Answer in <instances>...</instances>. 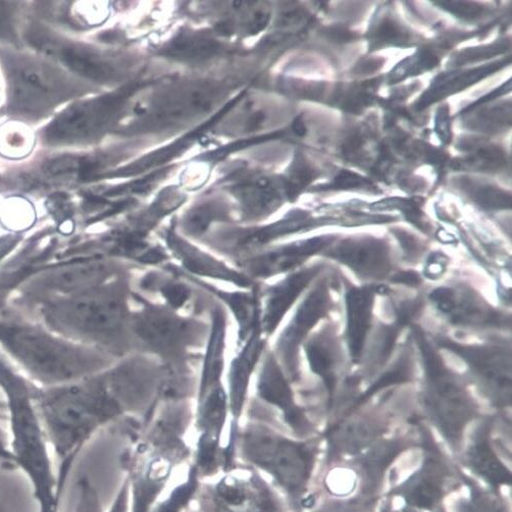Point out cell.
<instances>
[{
  "label": "cell",
  "mask_w": 512,
  "mask_h": 512,
  "mask_svg": "<svg viewBox=\"0 0 512 512\" xmlns=\"http://www.w3.org/2000/svg\"><path fill=\"white\" fill-rule=\"evenodd\" d=\"M10 104L21 115L39 116L62 104L74 90L53 65L21 55L5 56Z\"/></svg>",
  "instance_id": "6da1fadb"
},
{
  "label": "cell",
  "mask_w": 512,
  "mask_h": 512,
  "mask_svg": "<svg viewBox=\"0 0 512 512\" xmlns=\"http://www.w3.org/2000/svg\"><path fill=\"white\" fill-rule=\"evenodd\" d=\"M421 354L428 381V412L448 441L457 442L475 414L473 403L433 347L423 348Z\"/></svg>",
  "instance_id": "7a4b0ae2"
},
{
  "label": "cell",
  "mask_w": 512,
  "mask_h": 512,
  "mask_svg": "<svg viewBox=\"0 0 512 512\" xmlns=\"http://www.w3.org/2000/svg\"><path fill=\"white\" fill-rule=\"evenodd\" d=\"M48 317L60 329L93 336L114 334L123 320L122 304L111 294H82L50 305Z\"/></svg>",
  "instance_id": "3957f363"
},
{
  "label": "cell",
  "mask_w": 512,
  "mask_h": 512,
  "mask_svg": "<svg viewBox=\"0 0 512 512\" xmlns=\"http://www.w3.org/2000/svg\"><path fill=\"white\" fill-rule=\"evenodd\" d=\"M127 95L116 94L79 102L65 110L45 130L50 145H69L93 138L111 122Z\"/></svg>",
  "instance_id": "277c9868"
},
{
  "label": "cell",
  "mask_w": 512,
  "mask_h": 512,
  "mask_svg": "<svg viewBox=\"0 0 512 512\" xmlns=\"http://www.w3.org/2000/svg\"><path fill=\"white\" fill-rule=\"evenodd\" d=\"M264 448L256 449L262 453V465L269 468L282 485L288 490H300L311 473L313 455L302 445L277 439H266Z\"/></svg>",
  "instance_id": "5b68a950"
},
{
  "label": "cell",
  "mask_w": 512,
  "mask_h": 512,
  "mask_svg": "<svg viewBox=\"0 0 512 512\" xmlns=\"http://www.w3.org/2000/svg\"><path fill=\"white\" fill-rule=\"evenodd\" d=\"M328 256L363 278L382 279L391 267L387 244L375 238L344 240L330 250Z\"/></svg>",
  "instance_id": "8992f818"
},
{
  "label": "cell",
  "mask_w": 512,
  "mask_h": 512,
  "mask_svg": "<svg viewBox=\"0 0 512 512\" xmlns=\"http://www.w3.org/2000/svg\"><path fill=\"white\" fill-rule=\"evenodd\" d=\"M430 298L454 324L493 326L502 323L499 313L471 291L439 288L432 292Z\"/></svg>",
  "instance_id": "52a82bcc"
},
{
  "label": "cell",
  "mask_w": 512,
  "mask_h": 512,
  "mask_svg": "<svg viewBox=\"0 0 512 512\" xmlns=\"http://www.w3.org/2000/svg\"><path fill=\"white\" fill-rule=\"evenodd\" d=\"M10 341L24 362L40 374L57 378L71 375L70 357L53 341L25 332L14 333Z\"/></svg>",
  "instance_id": "ba28073f"
},
{
  "label": "cell",
  "mask_w": 512,
  "mask_h": 512,
  "mask_svg": "<svg viewBox=\"0 0 512 512\" xmlns=\"http://www.w3.org/2000/svg\"><path fill=\"white\" fill-rule=\"evenodd\" d=\"M440 345L456 353L473 370L501 392L510 394L511 361L510 355L498 348L460 345L450 340H440Z\"/></svg>",
  "instance_id": "9c48e42d"
},
{
  "label": "cell",
  "mask_w": 512,
  "mask_h": 512,
  "mask_svg": "<svg viewBox=\"0 0 512 512\" xmlns=\"http://www.w3.org/2000/svg\"><path fill=\"white\" fill-rule=\"evenodd\" d=\"M376 287H352L346 293L347 342L354 363L361 360L371 327Z\"/></svg>",
  "instance_id": "30bf717a"
},
{
  "label": "cell",
  "mask_w": 512,
  "mask_h": 512,
  "mask_svg": "<svg viewBox=\"0 0 512 512\" xmlns=\"http://www.w3.org/2000/svg\"><path fill=\"white\" fill-rule=\"evenodd\" d=\"M40 46L71 71L83 77L106 82L115 76L116 71L112 64L88 48L74 44L49 43L47 41H44Z\"/></svg>",
  "instance_id": "8fae6325"
},
{
  "label": "cell",
  "mask_w": 512,
  "mask_h": 512,
  "mask_svg": "<svg viewBox=\"0 0 512 512\" xmlns=\"http://www.w3.org/2000/svg\"><path fill=\"white\" fill-rule=\"evenodd\" d=\"M468 459L473 470L493 486L510 484V473L500 463L484 434L475 440L468 452Z\"/></svg>",
  "instance_id": "7c38bea8"
},
{
  "label": "cell",
  "mask_w": 512,
  "mask_h": 512,
  "mask_svg": "<svg viewBox=\"0 0 512 512\" xmlns=\"http://www.w3.org/2000/svg\"><path fill=\"white\" fill-rule=\"evenodd\" d=\"M331 299L328 286L322 283L305 300L296 317L295 324L291 329L289 338L291 342L298 343L300 339L309 332L330 309Z\"/></svg>",
  "instance_id": "4fadbf2b"
},
{
  "label": "cell",
  "mask_w": 512,
  "mask_h": 512,
  "mask_svg": "<svg viewBox=\"0 0 512 512\" xmlns=\"http://www.w3.org/2000/svg\"><path fill=\"white\" fill-rule=\"evenodd\" d=\"M313 371L322 377L329 392L332 394L336 385L335 350L329 340L324 337L314 340L306 348Z\"/></svg>",
  "instance_id": "5bb4252c"
},
{
  "label": "cell",
  "mask_w": 512,
  "mask_h": 512,
  "mask_svg": "<svg viewBox=\"0 0 512 512\" xmlns=\"http://www.w3.org/2000/svg\"><path fill=\"white\" fill-rule=\"evenodd\" d=\"M405 491L408 502L421 508H431L441 496L438 481L429 473L409 482Z\"/></svg>",
  "instance_id": "9a60e30c"
},
{
  "label": "cell",
  "mask_w": 512,
  "mask_h": 512,
  "mask_svg": "<svg viewBox=\"0 0 512 512\" xmlns=\"http://www.w3.org/2000/svg\"><path fill=\"white\" fill-rule=\"evenodd\" d=\"M464 187L473 200L484 209L500 210L511 206L510 196L500 189L472 181H467Z\"/></svg>",
  "instance_id": "2e32d148"
},
{
  "label": "cell",
  "mask_w": 512,
  "mask_h": 512,
  "mask_svg": "<svg viewBox=\"0 0 512 512\" xmlns=\"http://www.w3.org/2000/svg\"><path fill=\"white\" fill-rule=\"evenodd\" d=\"M412 377V367L405 358H402L395 367L385 373L371 388L358 400V403L366 401L378 391L394 384L408 382Z\"/></svg>",
  "instance_id": "e0dca14e"
},
{
  "label": "cell",
  "mask_w": 512,
  "mask_h": 512,
  "mask_svg": "<svg viewBox=\"0 0 512 512\" xmlns=\"http://www.w3.org/2000/svg\"><path fill=\"white\" fill-rule=\"evenodd\" d=\"M460 512H503L502 506L489 495L478 494Z\"/></svg>",
  "instance_id": "ac0fdd59"
},
{
  "label": "cell",
  "mask_w": 512,
  "mask_h": 512,
  "mask_svg": "<svg viewBox=\"0 0 512 512\" xmlns=\"http://www.w3.org/2000/svg\"><path fill=\"white\" fill-rule=\"evenodd\" d=\"M370 184L371 183L367 179L361 177L360 175H356L348 171H343L334 180V183L331 185V187L334 189H349L368 187Z\"/></svg>",
  "instance_id": "d6986e66"
},
{
  "label": "cell",
  "mask_w": 512,
  "mask_h": 512,
  "mask_svg": "<svg viewBox=\"0 0 512 512\" xmlns=\"http://www.w3.org/2000/svg\"><path fill=\"white\" fill-rule=\"evenodd\" d=\"M376 36L385 42L403 40L405 32L394 22L385 20L377 29Z\"/></svg>",
  "instance_id": "ffe728a7"
},
{
  "label": "cell",
  "mask_w": 512,
  "mask_h": 512,
  "mask_svg": "<svg viewBox=\"0 0 512 512\" xmlns=\"http://www.w3.org/2000/svg\"><path fill=\"white\" fill-rule=\"evenodd\" d=\"M444 5L449 6V11H457V14L460 16H476L480 12V7L475 8L471 3H443Z\"/></svg>",
  "instance_id": "44dd1931"
},
{
  "label": "cell",
  "mask_w": 512,
  "mask_h": 512,
  "mask_svg": "<svg viewBox=\"0 0 512 512\" xmlns=\"http://www.w3.org/2000/svg\"><path fill=\"white\" fill-rule=\"evenodd\" d=\"M394 283H401L408 286H418L421 283L419 274L415 272H401L392 279Z\"/></svg>",
  "instance_id": "7402d4cb"
},
{
  "label": "cell",
  "mask_w": 512,
  "mask_h": 512,
  "mask_svg": "<svg viewBox=\"0 0 512 512\" xmlns=\"http://www.w3.org/2000/svg\"><path fill=\"white\" fill-rule=\"evenodd\" d=\"M440 255L433 256V260H429V265L427 267V275L433 278V276H440L445 270V264L440 259Z\"/></svg>",
  "instance_id": "603a6c76"
},
{
  "label": "cell",
  "mask_w": 512,
  "mask_h": 512,
  "mask_svg": "<svg viewBox=\"0 0 512 512\" xmlns=\"http://www.w3.org/2000/svg\"><path fill=\"white\" fill-rule=\"evenodd\" d=\"M397 237H399V239L401 240L402 246L407 251V253H415L414 251L418 249L417 242L413 237L406 234L404 235L402 233H400L399 236Z\"/></svg>",
  "instance_id": "cb8c5ba5"
},
{
  "label": "cell",
  "mask_w": 512,
  "mask_h": 512,
  "mask_svg": "<svg viewBox=\"0 0 512 512\" xmlns=\"http://www.w3.org/2000/svg\"><path fill=\"white\" fill-rule=\"evenodd\" d=\"M10 11L7 4L0 2V32H4L9 26Z\"/></svg>",
  "instance_id": "d4e9b609"
},
{
  "label": "cell",
  "mask_w": 512,
  "mask_h": 512,
  "mask_svg": "<svg viewBox=\"0 0 512 512\" xmlns=\"http://www.w3.org/2000/svg\"><path fill=\"white\" fill-rule=\"evenodd\" d=\"M126 493L123 490L114 502L109 512H125Z\"/></svg>",
  "instance_id": "484cf974"
},
{
  "label": "cell",
  "mask_w": 512,
  "mask_h": 512,
  "mask_svg": "<svg viewBox=\"0 0 512 512\" xmlns=\"http://www.w3.org/2000/svg\"><path fill=\"white\" fill-rule=\"evenodd\" d=\"M329 35L333 39H337V40H341V41L349 40L350 38H352V35L349 33V31H346L344 29H337V28H335L332 31H329Z\"/></svg>",
  "instance_id": "4316f807"
},
{
  "label": "cell",
  "mask_w": 512,
  "mask_h": 512,
  "mask_svg": "<svg viewBox=\"0 0 512 512\" xmlns=\"http://www.w3.org/2000/svg\"><path fill=\"white\" fill-rule=\"evenodd\" d=\"M293 129H294L295 133L299 136H303L306 132V128H305L304 124L299 119L294 122Z\"/></svg>",
  "instance_id": "83f0119b"
}]
</instances>
